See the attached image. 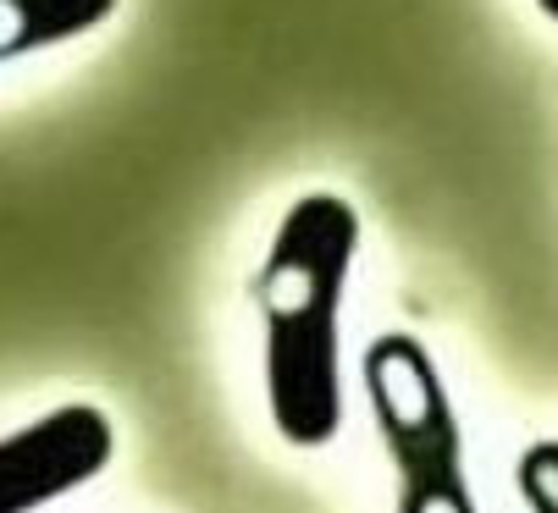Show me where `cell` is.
I'll use <instances>...</instances> for the list:
<instances>
[{"mask_svg": "<svg viewBox=\"0 0 558 513\" xmlns=\"http://www.w3.org/2000/svg\"><path fill=\"white\" fill-rule=\"evenodd\" d=\"M360 210L354 199L315 188L299 194L260 260V376L277 437L299 453L332 448L349 414L343 376V304L360 266Z\"/></svg>", "mask_w": 558, "mask_h": 513, "instance_id": "6da1fadb", "label": "cell"}, {"mask_svg": "<svg viewBox=\"0 0 558 513\" xmlns=\"http://www.w3.org/2000/svg\"><path fill=\"white\" fill-rule=\"evenodd\" d=\"M365 403L392 469V513H482L464 469L453 392L410 331H381L360 354Z\"/></svg>", "mask_w": 558, "mask_h": 513, "instance_id": "7a4b0ae2", "label": "cell"}, {"mask_svg": "<svg viewBox=\"0 0 558 513\" xmlns=\"http://www.w3.org/2000/svg\"><path fill=\"white\" fill-rule=\"evenodd\" d=\"M117 425L100 403H61L0 437V513H39L45 502L106 475Z\"/></svg>", "mask_w": 558, "mask_h": 513, "instance_id": "3957f363", "label": "cell"}, {"mask_svg": "<svg viewBox=\"0 0 558 513\" xmlns=\"http://www.w3.org/2000/svg\"><path fill=\"white\" fill-rule=\"evenodd\" d=\"M122 0H0V61L56 50L117 17Z\"/></svg>", "mask_w": 558, "mask_h": 513, "instance_id": "277c9868", "label": "cell"}, {"mask_svg": "<svg viewBox=\"0 0 558 513\" xmlns=\"http://www.w3.org/2000/svg\"><path fill=\"white\" fill-rule=\"evenodd\" d=\"M514 486L531 513H558V442H531L514 464Z\"/></svg>", "mask_w": 558, "mask_h": 513, "instance_id": "5b68a950", "label": "cell"}, {"mask_svg": "<svg viewBox=\"0 0 558 513\" xmlns=\"http://www.w3.org/2000/svg\"><path fill=\"white\" fill-rule=\"evenodd\" d=\"M536 12H542L547 23H558V0H536Z\"/></svg>", "mask_w": 558, "mask_h": 513, "instance_id": "8992f818", "label": "cell"}]
</instances>
